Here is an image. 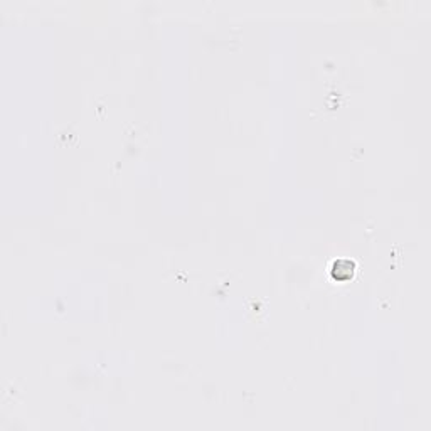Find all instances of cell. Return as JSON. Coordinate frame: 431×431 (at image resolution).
I'll use <instances>...</instances> for the list:
<instances>
[{"instance_id":"6da1fadb","label":"cell","mask_w":431,"mask_h":431,"mask_svg":"<svg viewBox=\"0 0 431 431\" xmlns=\"http://www.w3.org/2000/svg\"><path fill=\"white\" fill-rule=\"evenodd\" d=\"M354 271V263H351L349 259H342V261L335 263V276L339 280H347L349 276H352Z\"/></svg>"}]
</instances>
